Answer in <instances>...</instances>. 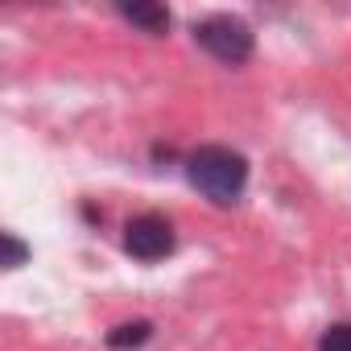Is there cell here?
Listing matches in <instances>:
<instances>
[{
  "label": "cell",
  "instance_id": "1",
  "mask_svg": "<svg viewBox=\"0 0 351 351\" xmlns=\"http://www.w3.org/2000/svg\"><path fill=\"white\" fill-rule=\"evenodd\" d=\"M186 178L199 195L219 207H232L248 186V161L228 145H203L186 157Z\"/></svg>",
  "mask_w": 351,
  "mask_h": 351
},
{
  "label": "cell",
  "instance_id": "2",
  "mask_svg": "<svg viewBox=\"0 0 351 351\" xmlns=\"http://www.w3.org/2000/svg\"><path fill=\"white\" fill-rule=\"evenodd\" d=\"M195 42H199L211 58H219V62H228V66L248 62V58H252V46H256L252 29H248L240 17H228V13H215V17L195 21Z\"/></svg>",
  "mask_w": 351,
  "mask_h": 351
},
{
  "label": "cell",
  "instance_id": "3",
  "mask_svg": "<svg viewBox=\"0 0 351 351\" xmlns=\"http://www.w3.org/2000/svg\"><path fill=\"white\" fill-rule=\"evenodd\" d=\"M124 248H128V256H136L145 265L165 261L173 252V228L161 215H136L124 228Z\"/></svg>",
  "mask_w": 351,
  "mask_h": 351
},
{
  "label": "cell",
  "instance_id": "4",
  "mask_svg": "<svg viewBox=\"0 0 351 351\" xmlns=\"http://www.w3.org/2000/svg\"><path fill=\"white\" fill-rule=\"evenodd\" d=\"M120 17L141 25L145 34H165L169 29V13L161 5H120Z\"/></svg>",
  "mask_w": 351,
  "mask_h": 351
},
{
  "label": "cell",
  "instance_id": "5",
  "mask_svg": "<svg viewBox=\"0 0 351 351\" xmlns=\"http://www.w3.org/2000/svg\"><path fill=\"white\" fill-rule=\"evenodd\" d=\"M149 335H153V326H149L145 318H136V322H120L116 330H108V347H116V351H132V347H145Z\"/></svg>",
  "mask_w": 351,
  "mask_h": 351
},
{
  "label": "cell",
  "instance_id": "6",
  "mask_svg": "<svg viewBox=\"0 0 351 351\" xmlns=\"http://www.w3.org/2000/svg\"><path fill=\"white\" fill-rule=\"evenodd\" d=\"M318 351H351V322H330L318 339Z\"/></svg>",
  "mask_w": 351,
  "mask_h": 351
},
{
  "label": "cell",
  "instance_id": "7",
  "mask_svg": "<svg viewBox=\"0 0 351 351\" xmlns=\"http://www.w3.org/2000/svg\"><path fill=\"white\" fill-rule=\"evenodd\" d=\"M0 244H5V269H21L25 265V256H29V248L13 236V232H5L0 236Z\"/></svg>",
  "mask_w": 351,
  "mask_h": 351
}]
</instances>
